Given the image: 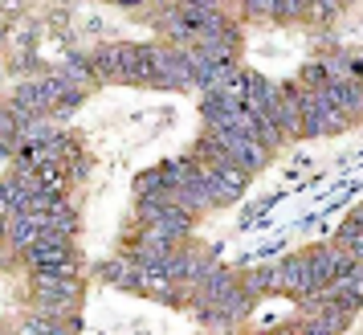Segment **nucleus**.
<instances>
[{"instance_id":"nucleus-7","label":"nucleus","mask_w":363,"mask_h":335,"mask_svg":"<svg viewBox=\"0 0 363 335\" xmlns=\"http://www.w3.org/2000/svg\"><path fill=\"white\" fill-rule=\"evenodd\" d=\"M233 290V274L229 270H220V266H213L204 278H200V290H196V307L204 311V307H213L216 299H225Z\"/></svg>"},{"instance_id":"nucleus-4","label":"nucleus","mask_w":363,"mask_h":335,"mask_svg":"<svg viewBox=\"0 0 363 335\" xmlns=\"http://www.w3.org/2000/svg\"><path fill=\"white\" fill-rule=\"evenodd\" d=\"M245 311H249V295L241 290V286H233L225 299H216L213 307H204L200 319H208V323H233V319H241Z\"/></svg>"},{"instance_id":"nucleus-5","label":"nucleus","mask_w":363,"mask_h":335,"mask_svg":"<svg viewBox=\"0 0 363 335\" xmlns=\"http://www.w3.org/2000/svg\"><path fill=\"white\" fill-rule=\"evenodd\" d=\"M208 180H213V197L216 201H233V197H241V188H245V172L225 160V164L208 168Z\"/></svg>"},{"instance_id":"nucleus-13","label":"nucleus","mask_w":363,"mask_h":335,"mask_svg":"<svg viewBox=\"0 0 363 335\" xmlns=\"http://www.w3.org/2000/svg\"><path fill=\"white\" fill-rule=\"evenodd\" d=\"M298 13H306L302 0H274V17H298Z\"/></svg>"},{"instance_id":"nucleus-3","label":"nucleus","mask_w":363,"mask_h":335,"mask_svg":"<svg viewBox=\"0 0 363 335\" xmlns=\"http://www.w3.org/2000/svg\"><path fill=\"white\" fill-rule=\"evenodd\" d=\"M155 82L192 86V66H188V53H180V50H155Z\"/></svg>"},{"instance_id":"nucleus-16","label":"nucleus","mask_w":363,"mask_h":335,"mask_svg":"<svg viewBox=\"0 0 363 335\" xmlns=\"http://www.w3.org/2000/svg\"><path fill=\"white\" fill-rule=\"evenodd\" d=\"M311 9H314V17H323V21L339 13V4H327V0H323V4H311Z\"/></svg>"},{"instance_id":"nucleus-9","label":"nucleus","mask_w":363,"mask_h":335,"mask_svg":"<svg viewBox=\"0 0 363 335\" xmlns=\"http://www.w3.org/2000/svg\"><path fill=\"white\" fill-rule=\"evenodd\" d=\"M99 274L106 282L123 286V290H139V286H143V274H139L135 262H106V266H99Z\"/></svg>"},{"instance_id":"nucleus-10","label":"nucleus","mask_w":363,"mask_h":335,"mask_svg":"<svg viewBox=\"0 0 363 335\" xmlns=\"http://www.w3.org/2000/svg\"><path fill=\"white\" fill-rule=\"evenodd\" d=\"M94 70H99L102 78H123V45H106L94 57Z\"/></svg>"},{"instance_id":"nucleus-8","label":"nucleus","mask_w":363,"mask_h":335,"mask_svg":"<svg viewBox=\"0 0 363 335\" xmlns=\"http://www.w3.org/2000/svg\"><path fill=\"white\" fill-rule=\"evenodd\" d=\"M45 229V217L41 213H21V217H13V229H9V241L17 246V250H29L37 241V234Z\"/></svg>"},{"instance_id":"nucleus-12","label":"nucleus","mask_w":363,"mask_h":335,"mask_svg":"<svg viewBox=\"0 0 363 335\" xmlns=\"http://www.w3.org/2000/svg\"><path fill=\"white\" fill-rule=\"evenodd\" d=\"M274 286H278V274L265 266V270H253V274H249V282L241 286V290H245V295H257V290H274Z\"/></svg>"},{"instance_id":"nucleus-11","label":"nucleus","mask_w":363,"mask_h":335,"mask_svg":"<svg viewBox=\"0 0 363 335\" xmlns=\"http://www.w3.org/2000/svg\"><path fill=\"white\" fill-rule=\"evenodd\" d=\"M45 229H53V234H62V237H69L74 229H78V213L74 209H53V213H45Z\"/></svg>"},{"instance_id":"nucleus-2","label":"nucleus","mask_w":363,"mask_h":335,"mask_svg":"<svg viewBox=\"0 0 363 335\" xmlns=\"http://www.w3.org/2000/svg\"><path fill=\"white\" fill-rule=\"evenodd\" d=\"M37 295H41L45 302H74V299H78V278H74V266L37 270Z\"/></svg>"},{"instance_id":"nucleus-14","label":"nucleus","mask_w":363,"mask_h":335,"mask_svg":"<svg viewBox=\"0 0 363 335\" xmlns=\"http://www.w3.org/2000/svg\"><path fill=\"white\" fill-rule=\"evenodd\" d=\"M302 78H306V86L323 90V86H327V66H306V74H302Z\"/></svg>"},{"instance_id":"nucleus-15","label":"nucleus","mask_w":363,"mask_h":335,"mask_svg":"<svg viewBox=\"0 0 363 335\" xmlns=\"http://www.w3.org/2000/svg\"><path fill=\"white\" fill-rule=\"evenodd\" d=\"M253 17H274V0H249L245 4Z\"/></svg>"},{"instance_id":"nucleus-17","label":"nucleus","mask_w":363,"mask_h":335,"mask_svg":"<svg viewBox=\"0 0 363 335\" xmlns=\"http://www.w3.org/2000/svg\"><path fill=\"white\" fill-rule=\"evenodd\" d=\"M13 155V139H0V160H9Z\"/></svg>"},{"instance_id":"nucleus-1","label":"nucleus","mask_w":363,"mask_h":335,"mask_svg":"<svg viewBox=\"0 0 363 335\" xmlns=\"http://www.w3.org/2000/svg\"><path fill=\"white\" fill-rule=\"evenodd\" d=\"M208 139H213L216 148L225 151V160L237 164L241 172H253V168L265 164V148H257V143L241 131H208Z\"/></svg>"},{"instance_id":"nucleus-6","label":"nucleus","mask_w":363,"mask_h":335,"mask_svg":"<svg viewBox=\"0 0 363 335\" xmlns=\"http://www.w3.org/2000/svg\"><path fill=\"white\" fill-rule=\"evenodd\" d=\"M274 274H278V286L294 290V295H311V290H314L311 270H306V258H286Z\"/></svg>"}]
</instances>
